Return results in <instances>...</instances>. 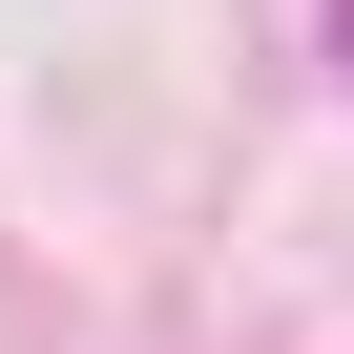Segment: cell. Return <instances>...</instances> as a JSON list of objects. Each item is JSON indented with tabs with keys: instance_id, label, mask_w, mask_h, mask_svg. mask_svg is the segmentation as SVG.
Instances as JSON below:
<instances>
[{
	"instance_id": "cell-1",
	"label": "cell",
	"mask_w": 354,
	"mask_h": 354,
	"mask_svg": "<svg viewBox=\"0 0 354 354\" xmlns=\"http://www.w3.org/2000/svg\"><path fill=\"white\" fill-rule=\"evenodd\" d=\"M333 63H354V21H333Z\"/></svg>"
}]
</instances>
